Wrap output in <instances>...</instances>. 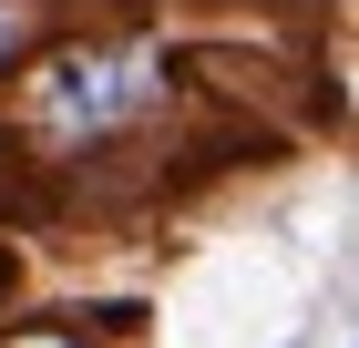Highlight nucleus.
Listing matches in <instances>:
<instances>
[{"mask_svg": "<svg viewBox=\"0 0 359 348\" xmlns=\"http://www.w3.org/2000/svg\"><path fill=\"white\" fill-rule=\"evenodd\" d=\"M154 92H165V62L123 52V41H83V52H52L31 72V113H41V134H62V144H93V134H113V123L154 113Z\"/></svg>", "mask_w": 359, "mask_h": 348, "instance_id": "obj_1", "label": "nucleus"}, {"mask_svg": "<svg viewBox=\"0 0 359 348\" xmlns=\"http://www.w3.org/2000/svg\"><path fill=\"white\" fill-rule=\"evenodd\" d=\"M0 348H83V328H11Z\"/></svg>", "mask_w": 359, "mask_h": 348, "instance_id": "obj_3", "label": "nucleus"}, {"mask_svg": "<svg viewBox=\"0 0 359 348\" xmlns=\"http://www.w3.org/2000/svg\"><path fill=\"white\" fill-rule=\"evenodd\" d=\"M287 348H308V338H287Z\"/></svg>", "mask_w": 359, "mask_h": 348, "instance_id": "obj_4", "label": "nucleus"}, {"mask_svg": "<svg viewBox=\"0 0 359 348\" xmlns=\"http://www.w3.org/2000/svg\"><path fill=\"white\" fill-rule=\"evenodd\" d=\"M31 41H41V0H0V72H11Z\"/></svg>", "mask_w": 359, "mask_h": 348, "instance_id": "obj_2", "label": "nucleus"}]
</instances>
